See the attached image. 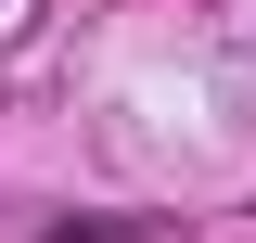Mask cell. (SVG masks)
Instances as JSON below:
<instances>
[{"label":"cell","mask_w":256,"mask_h":243,"mask_svg":"<svg viewBox=\"0 0 256 243\" xmlns=\"http://www.w3.org/2000/svg\"><path fill=\"white\" fill-rule=\"evenodd\" d=\"M52 243H154V230H52Z\"/></svg>","instance_id":"6da1fadb"}]
</instances>
